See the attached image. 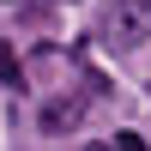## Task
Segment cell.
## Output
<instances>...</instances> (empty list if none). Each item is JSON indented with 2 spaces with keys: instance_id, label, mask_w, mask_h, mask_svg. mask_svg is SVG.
<instances>
[{
  "instance_id": "cell-1",
  "label": "cell",
  "mask_w": 151,
  "mask_h": 151,
  "mask_svg": "<svg viewBox=\"0 0 151 151\" xmlns=\"http://www.w3.org/2000/svg\"><path fill=\"white\" fill-rule=\"evenodd\" d=\"M109 30H121V42H127V48L145 42V24H139V12H133V6H121L115 18H109Z\"/></svg>"
},
{
  "instance_id": "cell-2",
  "label": "cell",
  "mask_w": 151,
  "mask_h": 151,
  "mask_svg": "<svg viewBox=\"0 0 151 151\" xmlns=\"http://www.w3.org/2000/svg\"><path fill=\"white\" fill-rule=\"evenodd\" d=\"M0 79H6V85H24V67H18V55H12L6 42H0Z\"/></svg>"
},
{
  "instance_id": "cell-3",
  "label": "cell",
  "mask_w": 151,
  "mask_h": 151,
  "mask_svg": "<svg viewBox=\"0 0 151 151\" xmlns=\"http://www.w3.org/2000/svg\"><path fill=\"white\" fill-rule=\"evenodd\" d=\"M60 121H73V109H67V103H48V109H42V127H60Z\"/></svg>"
},
{
  "instance_id": "cell-4",
  "label": "cell",
  "mask_w": 151,
  "mask_h": 151,
  "mask_svg": "<svg viewBox=\"0 0 151 151\" xmlns=\"http://www.w3.org/2000/svg\"><path fill=\"white\" fill-rule=\"evenodd\" d=\"M115 151H145V139L139 133H115Z\"/></svg>"
},
{
  "instance_id": "cell-5",
  "label": "cell",
  "mask_w": 151,
  "mask_h": 151,
  "mask_svg": "<svg viewBox=\"0 0 151 151\" xmlns=\"http://www.w3.org/2000/svg\"><path fill=\"white\" fill-rule=\"evenodd\" d=\"M91 151H109V145H91Z\"/></svg>"
},
{
  "instance_id": "cell-6",
  "label": "cell",
  "mask_w": 151,
  "mask_h": 151,
  "mask_svg": "<svg viewBox=\"0 0 151 151\" xmlns=\"http://www.w3.org/2000/svg\"><path fill=\"white\" fill-rule=\"evenodd\" d=\"M145 12H151V0H145Z\"/></svg>"
}]
</instances>
